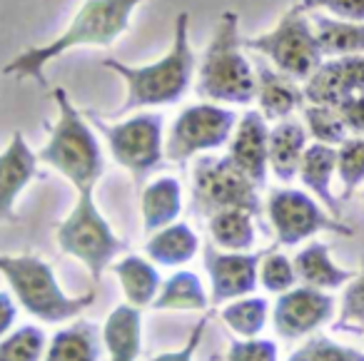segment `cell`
<instances>
[{
	"label": "cell",
	"instance_id": "18",
	"mask_svg": "<svg viewBox=\"0 0 364 361\" xmlns=\"http://www.w3.org/2000/svg\"><path fill=\"white\" fill-rule=\"evenodd\" d=\"M255 77H257V90H255V100L259 105V112H262L267 120H287L294 110L304 107V90L297 85V80H292L289 75L279 72L277 68H269L259 63L257 70H255Z\"/></svg>",
	"mask_w": 364,
	"mask_h": 361
},
{
	"label": "cell",
	"instance_id": "13",
	"mask_svg": "<svg viewBox=\"0 0 364 361\" xmlns=\"http://www.w3.org/2000/svg\"><path fill=\"white\" fill-rule=\"evenodd\" d=\"M334 314V299L322 289L314 286H292L282 291L274 301L272 324L277 336L287 341L309 336L324 326Z\"/></svg>",
	"mask_w": 364,
	"mask_h": 361
},
{
	"label": "cell",
	"instance_id": "41",
	"mask_svg": "<svg viewBox=\"0 0 364 361\" xmlns=\"http://www.w3.org/2000/svg\"><path fill=\"white\" fill-rule=\"evenodd\" d=\"M357 331H359V334H364V329H357Z\"/></svg>",
	"mask_w": 364,
	"mask_h": 361
},
{
	"label": "cell",
	"instance_id": "4",
	"mask_svg": "<svg viewBox=\"0 0 364 361\" xmlns=\"http://www.w3.org/2000/svg\"><path fill=\"white\" fill-rule=\"evenodd\" d=\"M195 90L208 102H230V105L255 102L257 77L242 53L240 18L235 11H225L220 16L200 63Z\"/></svg>",
	"mask_w": 364,
	"mask_h": 361
},
{
	"label": "cell",
	"instance_id": "16",
	"mask_svg": "<svg viewBox=\"0 0 364 361\" xmlns=\"http://www.w3.org/2000/svg\"><path fill=\"white\" fill-rule=\"evenodd\" d=\"M38 155L21 132H13L11 142L0 152V225H16V202L38 177Z\"/></svg>",
	"mask_w": 364,
	"mask_h": 361
},
{
	"label": "cell",
	"instance_id": "26",
	"mask_svg": "<svg viewBox=\"0 0 364 361\" xmlns=\"http://www.w3.org/2000/svg\"><path fill=\"white\" fill-rule=\"evenodd\" d=\"M210 306V296L195 271L180 269L160 284L152 309L157 311H205Z\"/></svg>",
	"mask_w": 364,
	"mask_h": 361
},
{
	"label": "cell",
	"instance_id": "10",
	"mask_svg": "<svg viewBox=\"0 0 364 361\" xmlns=\"http://www.w3.org/2000/svg\"><path fill=\"white\" fill-rule=\"evenodd\" d=\"M237 115L215 102L190 105L175 117L165 140V160L172 165H185L188 160L228 145Z\"/></svg>",
	"mask_w": 364,
	"mask_h": 361
},
{
	"label": "cell",
	"instance_id": "14",
	"mask_svg": "<svg viewBox=\"0 0 364 361\" xmlns=\"http://www.w3.org/2000/svg\"><path fill=\"white\" fill-rule=\"evenodd\" d=\"M364 92V55H339L322 63L304 85V100L337 107L352 95Z\"/></svg>",
	"mask_w": 364,
	"mask_h": 361
},
{
	"label": "cell",
	"instance_id": "23",
	"mask_svg": "<svg viewBox=\"0 0 364 361\" xmlns=\"http://www.w3.org/2000/svg\"><path fill=\"white\" fill-rule=\"evenodd\" d=\"M200 249V239L193 227L185 222H172L162 230L147 235L145 254L160 266H182L188 264Z\"/></svg>",
	"mask_w": 364,
	"mask_h": 361
},
{
	"label": "cell",
	"instance_id": "28",
	"mask_svg": "<svg viewBox=\"0 0 364 361\" xmlns=\"http://www.w3.org/2000/svg\"><path fill=\"white\" fill-rule=\"evenodd\" d=\"M213 242L225 252H250L257 239L255 215L245 210H225L208 220Z\"/></svg>",
	"mask_w": 364,
	"mask_h": 361
},
{
	"label": "cell",
	"instance_id": "7",
	"mask_svg": "<svg viewBox=\"0 0 364 361\" xmlns=\"http://www.w3.org/2000/svg\"><path fill=\"white\" fill-rule=\"evenodd\" d=\"M90 125L102 132L112 160L130 172L135 187L142 190V182L162 165L165 147H162V117L157 112H137L122 122H107L95 112H87Z\"/></svg>",
	"mask_w": 364,
	"mask_h": 361
},
{
	"label": "cell",
	"instance_id": "1",
	"mask_svg": "<svg viewBox=\"0 0 364 361\" xmlns=\"http://www.w3.org/2000/svg\"><path fill=\"white\" fill-rule=\"evenodd\" d=\"M142 3H150V0H85L60 36L53 38L50 43L18 53L3 72L18 77V80L31 77L41 87H46V68L55 58L65 55L75 48H110L117 38L130 31L132 13Z\"/></svg>",
	"mask_w": 364,
	"mask_h": 361
},
{
	"label": "cell",
	"instance_id": "17",
	"mask_svg": "<svg viewBox=\"0 0 364 361\" xmlns=\"http://www.w3.org/2000/svg\"><path fill=\"white\" fill-rule=\"evenodd\" d=\"M337 172V147L324 145V142H314L307 145V150L302 152L299 160L297 177L302 180V185L314 195V200L322 202V207L332 217L342 220V205L332 195V177Z\"/></svg>",
	"mask_w": 364,
	"mask_h": 361
},
{
	"label": "cell",
	"instance_id": "35",
	"mask_svg": "<svg viewBox=\"0 0 364 361\" xmlns=\"http://www.w3.org/2000/svg\"><path fill=\"white\" fill-rule=\"evenodd\" d=\"M364 329V266L359 274L347 281L342 294V311L334 321V331H357Z\"/></svg>",
	"mask_w": 364,
	"mask_h": 361
},
{
	"label": "cell",
	"instance_id": "3",
	"mask_svg": "<svg viewBox=\"0 0 364 361\" xmlns=\"http://www.w3.org/2000/svg\"><path fill=\"white\" fill-rule=\"evenodd\" d=\"M53 97H55L58 117L50 127V137L38 152V160L60 172L75 187V192L95 190L105 172V160L100 142L90 130V120L85 112L77 110L65 87H55Z\"/></svg>",
	"mask_w": 364,
	"mask_h": 361
},
{
	"label": "cell",
	"instance_id": "24",
	"mask_svg": "<svg viewBox=\"0 0 364 361\" xmlns=\"http://www.w3.org/2000/svg\"><path fill=\"white\" fill-rule=\"evenodd\" d=\"M110 266L115 271L117 281H120V289L125 294L127 304L137 306V309L152 306L157 291H160L162 279L150 259L137 254H125L117 262H112Z\"/></svg>",
	"mask_w": 364,
	"mask_h": 361
},
{
	"label": "cell",
	"instance_id": "42",
	"mask_svg": "<svg viewBox=\"0 0 364 361\" xmlns=\"http://www.w3.org/2000/svg\"><path fill=\"white\" fill-rule=\"evenodd\" d=\"M362 200H364V192H362Z\"/></svg>",
	"mask_w": 364,
	"mask_h": 361
},
{
	"label": "cell",
	"instance_id": "37",
	"mask_svg": "<svg viewBox=\"0 0 364 361\" xmlns=\"http://www.w3.org/2000/svg\"><path fill=\"white\" fill-rule=\"evenodd\" d=\"M299 11H327L332 18H342V21L364 23V0H299Z\"/></svg>",
	"mask_w": 364,
	"mask_h": 361
},
{
	"label": "cell",
	"instance_id": "34",
	"mask_svg": "<svg viewBox=\"0 0 364 361\" xmlns=\"http://www.w3.org/2000/svg\"><path fill=\"white\" fill-rule=\"evenodd\" d=\"M259 284L269 294H282V291L292 289L297 284L292 259L279 254V252H264L262 262H259Z\"/></svg>",
	"mask_w": 364,
	"mask_h": 361
},
{
	"label": "cell",
	"instance_id": "27",
	"mask_svg": "<svg viewBox=\"0 0 364 361\" xmlns=\"http://www.w3.org/2000/svg\"><path fill=\"white\" fill-rule=\"evenodd\" d=\"M322 55H364V23L322 16L312 26Z\"/></svg>",
	"mask_w": 364,
	"mask_h": 361
},
{
	"label": "cell",
	"instance_id": "29",
	"mask_svg": "<svg viewBox=\"0 0 364 361\" xmlns=\"http://www.w3.org/2000/svg\"><path fill=\"white\" fill-rule=\"evenodd\" d=\"M267 309L269 304L264 296H240V299L228 301L223 306V311H220V316H223V321L232 334L250 339V336H257L264 329Z\"/></svg>",
	"mask_w": 364,
	"mask_h": 361
},
{
	"label": "cell",
	"instance_id": "40",
	"mask_svg": "<svg viewBox=\"0 0 364 361\" xmlns=\"http://www.w3.org/2000/svg\"><path fill=\"white\" fill-rule=\"evenodd\" d=\"M16 314H18V306L13 301V296L6 294V291H0V339L13 329Z\"/></svg>",
	"mask_w": 364,
	"mask_h": 361
},
{
	"label": "cell",
	"instance_id": "32",
	"mask_svg": "<svg viewBox=\"0 0 364 361\" xmlns=\"http://www.w3.org/2000/svg\"><path fill=\"white\" fill-rule=\"evenodd\" d=\"M337 175L342 182V197H352L357 187L364 182V137H347L342 145H337Z\"/></svg>",
	"mask_w": 364,
	"mask_h": 361
},
{
	"label": "cell",
	"instance_id": "21",
	"mask_svg": "<svg viewBox=\"0 0 364 361\" xmlns=\"http://www.w3.org/2000/svg\"><path fill=\"white\" fill-rule=\"evenodd\" d=\"M307 127L294 120H279L269 130V172L279 182H292L297 177L302 152L307 150Z\"/></svg>",
	"mask_w": 364,
	"mask_h": 361
},
{
	"label": "cell",
	"instance_id": "15",
	"mask_svg": "<svg viewBox=\"0 0 364 361\" xmlns=\"http://www.w3.org/2000/svg\"><path fill=\"white\" fill-rule=\"evenodd\" d=\"M269 127L259 110H247L237 117V125L228 142V157L237 170H242L257 187L267 182L269 172Z\"/></svg>",
	"mask_w": 364,
	"mask_h": 361
},
{
	"label": "cell",
	"instance_id": "6",
	"mask_svg": "<svg viewBox=\"0 0 364 361\" xmlns=\"http://www.w3.org/2000/svg\"><path fill=\"white\" fill-rule=\"evenodd\" d=\"M55 237L58 247L65 254L75 257L77 262L85 264V269L92 276V284L100 281L102 271L115 262V257L127 252V242L115 235L107 217L97 207L95 190L77 192L75 205H73L70 215L58 225Z\"/></svg>",
	"mask_w": 364,
	"mask_h": 361
},
{
	"label": "cell",
	"instance_id": "31",
	"mask_svg": "<svg viewBox=\"0 0 364 361\" xmlns=\"http://www.w3.org/2000/svg\"><path fill=\"white\" fill-rule=\"evenodd\" d=\"M46 346V334L38 326H21L0 339V361H41Z\"/></svg>",
	"mask_w": 364,
	"mask_h": 361
},
{
	"label": "cell",
	"instance_id": "33",
	"mask_svg": "<svg viewBox=\"0 0 364 361\" xmlns=\"http://www.w3.org/2000/svg\"><path fill=\"white\" fill-rule=\"evenodd\" d=\"M287 361H364V354L337 344L329 336H309Z\"/></svg>",
	"mask_w": 364,
	"mask_h": 361
},
{
	"label": "cell",
	"instance_id": "5",
	"mask_svg": "<svg viewBox=\"0 0 364 361\" xmlns=\"http://www.w3.org/2000/svg\"><path fill=\"white\" fill-rule=\"evenodd\" d=\"M0 274L8 281L16 301L43 324L73 321L90 309L95 291L70 296L53 271V264L36 254H0Z\"/></svg>",
	"mask_w": 364,
	"mask_h": 361
},
{
	"label": "cell",
	"instance_id": "12",
	"mask_svg": "<svg viewBox=\"0 0 364 361\" xmlns=\"http://www.w3.org/2000/svg\"><path fill=\"white\" fill-rule=\"evenodd\" d=\"M205 269L210 276V304L220 306L240 296H250L259 284L262 252H225L205 244Z\"/></svg>",
	"mask_w": 364,
	"mask_h": 361
},
{
	"label": "cell",
	"instance_id": "11",
	"mask_svg": "<svg viewBox=\"0 0 364 361\" xmlns=\"http://www.w3.org/2000/svg\"><path fill=\"white\" fill-rule=\"evenodd\" d=\"M267 217L274 227L279 247H294L309 237L322 235V232H332V235L342 237L354 235V230L347 222L329 215L324 207H319L314 197H309L302 190H289V187H279V190L269 192Z\"/></svg>",
	"mask_w": 364,
	"mask_h": 361
},
{
	"label": "cell",
	"instance_id": "19",
	"mask_svg": "<svg viewBox=\"0 0 364 361\" xmlns=\"http://www.w3.org/2000/svg\"><path fill=\"white\" fill-rule=\"evenodd\" d=\"M107 361H137L142 351V314L137 306L120 304L102 324Z\"/></svg>",
	"mask_w": 364,
	"mask_h": 361
},
{
	"label": "cell",
	"instance_id": "30",
	"mask_svg": "<svg viewBox=\"0 0 364 361\" xmlns=\"http://www.w3.org/2000/svg\"><path fill=\"white\" fill-rule=\"evenodd\" d=\"M304 127L307 135L314 137V142H324V145H342L347 140V125L339 112V107L332 105H314V102H304Z\"/></svg>",
	"mask_w": 364,
	"mask_h": 361
},
{
	"label": "cell",
	"instance_id": "36",
	"mask_svg": "<svg viewBox=\"0 0 364 361\" xmlns=\"http://www.w3.org/2000/svg\"><path fill=\"white\" fill-rule=\"evenodd\" d=\"M225 361H277V344L269 339H232Z\"/></svg>",
	"mask_w": 364,
	"mask_h": 361
},
{
	"label": "cell",
	"instance_id": "8",
	"mask_svg": "<svg viewBox=\"0 0 364 361\" xmlns=\"http://www.w3.org/2000/svg\"><path fill=\"white\" fill-rule=\"evenodd\" d=\"M225 210H245L259 217V187L242 170H237L228 155H203L193 170V212L210 220Z\"/></svg>",
	"mask_w": 364,
	"mask_h": 361
},
{
	"label": "cell",
	"instance_id": "20",
	"mask_svg": "<svg viewBox=\"0 0 364 361\" xmlns=\"http://www.w3.org/2000/svg\"><path fill=\"white\" fill-rule=\"evenodd\" d=\"M180 212L182 187L175 177H157L140 190V217L145 235H152V232L177 222Z\"/></svg>",
	"mask_w": 364,
	"mask_h": 361
},
{
	"label": "cell",
	"instance_id": "38",
	"mask_svg": "<svg viewBox=\"0 0 364 361\" xmlns=\"http://www.w3.org/2000/svg\"><path fill=\"white\" fill-rule=\"evenodd\" d=\"M208 316H203V319L198 321V324L193 326V331H190L188 341L180 346V349L175 351H165V354H157L152 356L150 361H195V354H198V346L200 341H203L205 336V329H208Z\"/></svg>",
	"mask_w": 364,
	"mask_h": 361
},
{
	"label": "cell",
	"instance_id": "9",
	"mask_svg": "<svg viewBox=\"0 0 364 361\" xmlns=\"http://www.w3.org/2000/svg\"><path fill=\"white\" fill-rule=\"evenodd\" d=\"M242 45L269 58V63H274V68L292 80H307L322 65V50L314 38L312 23L297 6L289 8L269 33L247 38Z\"/></svg>",
	"mask_w": 364,
	"mask_h": 361
},
{
	"label": "cell",
	"instance_id": "2",
	"mask_svg": "<svg viewBox=\"0 0 364 361\" xmlns=\"http://www.w3.org/2000/svg\"><path fill=\"white\" fill-rule=\"evenodd\" d=\"M102 65L117 72L127 85V97L115 112V117H122L132 110L175 105L177 100L188 95L195 75V53L190 45V13H177L172 48L160 60L150 65H127L115 58H105Z\"/></svg>",
	"mask_w": 364,
	"mask_h": 361
},
{
	"label": "cell",
	"instance_id": "22",
	"mask_svg": "<svg viewBox=\"0 0 364 361\" xmlns=\"http://www.w3.org/2000/svg\"><path fill=\"white\" fill-rule=\"evenodd\" d=\"M292 264L297 281L322 291L339 289V286H344L354 276V271L334 264V259L329 257V247L324 242H309L302 252L294 254Z\"/></svg>",
	"mask_w": 364,
	"mask_h": 361
},
{
	"label": "cell",
	"instance_id": "25",
	"mask_svg": "<svg viewBox=\"0 0 364 361\" xmlns=\"http://www.w3.org/2000/svg\"><path fill=\"white\" fill-rule=\"evenodd\" d=\"M100 354V334L92 321L75 319L53 334L46 346L43 361H97Z\"/></svg>",
	"mask_w": 364,
	"mask_h": 361
},
{
	"label": "cell",
	"instance_id": "39",
	"mask_svg": "<svg viewBox=\"0 0 364 361\" xmlns=\"http://www.w3.org/2000/svg\"><path fill=\"white\" fill-rule=\"evenodd\" d=\"M339 112L344 117V125L352 135L364 137V92L362 95H352L344 102H339Z\"/></svg>",
	"mask_w": 364,
	"mask_h": 361
}]
</instances>
